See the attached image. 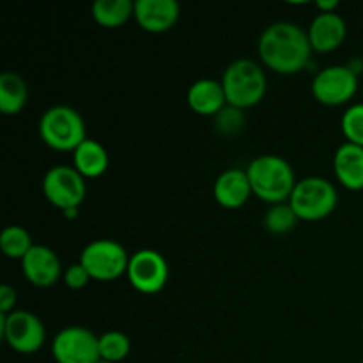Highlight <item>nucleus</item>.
Listing matches in <instances>:
<instances>
[{
    "label": "nucleus",
    "mask_w": 363,
    "mask_h": 363,
    "mask_svg": "<svg viewBox=\"0 0 363 363\" xmlns=\"http://www.w3.org/2000/svg\"><path fill=\"white\" fill-rule=\"evenodd\" d=\"M312 46L308 34L291 21H277L259 38V55L272 71L294 74L311 62Z\"/></svg>",
    "instance_id": "1"
},
{
    "label": "nucleus",
    "mask_w": 363,
    "mask_h": 363,
    "mask_svg": "<svg viewBox=\"0 0 363 363\" xmlns=\"http://www.w3.org/2000/svg\"><path fill=\"white\" fill-rule=\"evenodd\" d=\"M252 191L268 204H282L289 201L296 177L289 163L277 155L257 156L247 169Z\"/></svg>",
    "instance_id": "2"
},
{
    "label": "nucleus",
    "mask_w": 363,
    "mask_h": 363,
    "mask_svg": "<svg viewBox=\"0 0 363 363\" xmlns=\"http://www.w3.org/2000/svg\"><path fill=\"white\" fill-rule=\"evenodd\" d=\"M227 105L245 110L252 108L266 94V74L252 59H238L227 66L222 78Z\"/></svg>",
    "instance_id": "3"
},
{
    "label": "nucleus",
    "mask_w": 363,
    "mask_h": 363,
    "mask_svg": "<svg viewBox=\"0 0 363 363\" xmlns=\"http://www.w3.org/2000/svg\"><path fill=\"white\" fill-rule=\"evenodd\" d=\"M39 135L48 147L55 151H74L87 140L85 121L74 108L57 105L46 110L39 121Z\"/></svg>",
    "instance_id": "4"
},
{
    "label": "nucleus",
    "mask_w": 363,
    "mask_h": 363,
    "mask_svg": "<svg viewBox=\"0 0 363 363\" xmlns=\"http://www.w3.org/2000/svg\"><path fill=\"white\" fill-rule=\"evenodd\" d=\"M287 202L300 220L318 222L332 215L339 197L335 186L328 179L312 176L298 181Z\"/></svg>",
    "instance_id": "5"
},
{
    "label": "nucleus",
    "mask_w": 363,
    "mask_h": 363,
    "mask_svg": "<svg viewBox=\"0 0 363 363\" xmlns=\"http://www.w3.org/2000/svg\"><path fill=\"white\" fill-rule=\"evenodd\" d=\"M128 252L121 243L113 240L91 241L80 254V264L87 269L92 280L110 282L128 272L130 264Z\"/></svg>",
    "instance_id": "6"
},
{
    "label": "nucleus",
    "mask_w": 363,
    "mask_h": 363,
    "mask_svg": "<svg viewBox=\"0 0 363 363\" xmlns=\"http://www.w3.org/2000/svg\"><path fill=\"white\" fill-rule=\"evenodd\" d=\"M0 335L16 353L32 354L45 344L46 330L41 319L32 312L13 311L0 314Z\"/></svg>",
    "instance_id": "7"
},
{
    "label": "nucleus",
    "mask_w": 363,
    "mask_h": 363,
    "mask_svg": "<svg viewBox=\"0 0 363 363\" xmlns=\"http://www.w3.org/2000/svg\"><path fill=\"white\" fill-rule=\"evenodd\" d=\"M43 194L50 204L62 209L64 213L78 209L87 195L85 177L74 167H52L43 177Z\"/></svg>",
    "instance_id": "8"
},
{
    "label": "nucleus",
    "mask_w": 363,
    "mask_h": 363,
    "mask_svg": "<svg viewBox=\"0 0 363 363\" xmlns=\"http://www.w3.org/2000/svg\"><path fill=\"white\" fill-rule=\"evenodd\" d=\"M52 354L57 363H98L99 337L84 326H67L53 339Z\"/></svg>",
    "instance_id": "9"
},
{
    "label": "nucleus",
    "mask_w": 363,
    "mask_h": 363,
    "mask_svg": "<svg viewBox=\"0 0 363 363\" xmlns=\"http://www.w3.org/2000/svg\"><path fill=\"white\" fill-rule=\"evenodd\" d=\"M358 91V74L350 66H328L312 82V94L326 106H339L350 101Z\"/></svg>",
    "instance_id": "10"
},
{
    "label": "nucleus",
    "mask_w": 363,
    "mask_h": 363,
    "mask_svg": "<svg viewBox=\"0 0 363 363\" xmlns=\"http://www.w3.org/2000/svg\"><path fill=\"white\" fill-rule=\"evenodd\" d=\"M126 275L138 293L155 294L160 293L169 280V264L160 252L144 248L130 257Z\"/></svg>",
    "instance_id": "11"
},
{
    "label": "nucleus",
    "mask_w": 363,
    "mask_h": 363,
    "mask_svg": "<svg viewBox=\"0 0 363 363\" xmlns=\"http://www.w3.org/2000/svg\"><path fill=\"white\" fill-rule=\"evenodd\" d=\"M21 269L23 275L32 286L35 287H52L62 275L60 259L52 248L34 245L28 254L21 259Z\"/></svg>",
    "instance_id": "12"
},
{
    "label": "nucleus",
    "mask_w": 363,
    "mask_h": 363,
    "mask_svg": "<svg viewBox=\"0 0 363 363\" xmlns=\"http://www.w3.org/2000/svg\"><path fill=\"white\" fill-rule=\"evenodd\" d=\"M133 18L144 30L162 34L176 25L179 4L176 0H137Z\"/></svg>",
    "instance_id": "13"
},
{
    "label": "nucleus",
    "mask_w": 363,
    "mask_h": 363,
    "mask_svg": "<svg viewBox=\"0 0 363 363\" xmlns=\"http://www.w3.org/2000/svg\"><path fill=\"white\" fill-rule=\"evenodd\" d=\"M346 21L337 13H319L308 27V41L312 50L328 53L339 48L346 39Z\"/></svg>",
    "instance_id": "14"
},
{
    "label": "nucleus",
    "mask_w": 363,
    "mask_h": 363,
    "mask_svg": "<svg viewBox=\"0 0 363 363\" xmlns=\"http://www.w3.org/2000/svg\"><path fill=\"white\" fill-rule=\"evenodd\" d=\"M252 191L250 179H248L247 170L229 169L220 174L213 186V195L216 202L227 209H238L247 204Z\"/></svg>",
    "instance_id": "15"
},
{
    "label": "nucleus",
    "mask_w": 363,
    "mask_h": 363,
    "mask_svg": "<svg viewBox=\"0 0 363 363\" xmlns=\"http://www.w3.org/2000/svg\"><path fill=\"white\" fill-rule=\"evenodd\" d=\"M188 105L199 116L216 117L227 106L225 91L222 82L211 78H201L188 89Z\"/></svg>",
    "instance_id": "16"
},
{
    "label": "nucleus",
    "mask_w": 363,
    "mask_h": 363,
    "mask_svg": "<svg viewBox=\"0 0 363 363\" xmlns=\"http://www.w3.org/2000/svg\"><path fill=\"white\" fill-rule=\"evenodd\" d=\"M333 170L347 190H363V147L351 142L340 145L333 156Z\"/></svg>",
    "instance_id": "17"
},
{
    "label": "nucleus",
    "mask_w": 363,
    "mask_h": 363,
    "mask_svg": "<svg viewBox=\"0 0 363 363\" xmlns=\"http://www.w3.org/2000/svg\"><path fill=\"white\" fill-rule=\"evenodd\" d=\"M73 167L85 179H94L108 169V152L98 140L87 138L73 151Z\"/></svg>",
    "instance_id": "18"
},
{
    "label": "nucleus",
    "mask_w": 363,
    "mask_h": 363,
    "mask_svg": "<svg viewBox=\"0 0 363 363\" xmlns=\"http://www.w3.org/2000/svg\"><path fill=\"white\" fill-rule=\"evenodd\" d=\"M27 99V82L14 71H4L0 74V110L6 116H16L25 108Z\"/></svg>",
    "instance_id": "19"
},
{
    "label": "nucleus",
    "mask_w": 363,
    "mask_h": 363,
    "mask_svg": "<svg viewBox=\"0 0 363 363\" xmlns=\"http://www.w3.org/2000/svg\"><path fill=\"white\" fill-rule=\"evenodd\" d=\"M135 14V2L131 0H96L92 4V18L98 25L116 28L126 23Z\"/></svg>",
    "instance_id": "20"
},
{
    "label": "nucleus",
    "mask_w": 363,
    "mask_h": 363,
    "mask_svg": "<svg viewBox=\"0 0 363 363\" xmlns=\"http://www.w3.org/2000/svg\"><path fill=\"white\" fill-rule=\"evenodd\" d=\"M34 247L32 236L25 227L21 225H9L0 234V248L4 255L9 259H23L28 254V250Z\"/></svg>",
    "instance_id": "21"
},
{
    "label": "nucleus",
    "mask_w": 363,
    "mask_h": 363,
    "mask_svg": "<svg viewBox=\"0 0 363 363\" xmlns=\"http://www.w3.org/2000/svg\"><path fill=\"white\" fill-rule=\"evenodd\" d=\"M131 351L130 337L123 332H106L99 337V357L103 362L119 363Z\"/></svg>",
    "instance_id": "22"
},
{
    "label": "nucleus",
    "mask_w": 363,
    "mask_h": 363,
    "mask_svg": "<svg viewBox=\"0 0 363 363\" xmlns=\"http://www.w3.org/2000/svg\"><path fill=\"white\" fill-rule=\"evenodd\" d=\"M298 216L289 202L282 204H273L264 215V227L273 234H286L294 229L298 222Z\"/></svg>",
    "instance_id": "23"
},
{
    "label": "nucleus",
    "mask_w": 363,
    "mask_h": 363,
    "mask_svg": "<svg viewBox=\"0 0 363 363\" xmlns=\"http://www.w3.org/2000/svg\"><path fill=\"white\" fill-rule=\"evenodd\" d=\"M340 128L347 142L363 147V103H357L344 112Z\"/></svg>",
    "instance_id": "24"
},
{
    "label": "nucleus",
    "mask_w": 363,
    "mask_h": 363,
    "mask_svg": "<svg viewBox=\"0 0 363 363\" xmlns=\"http://www.w3.org/2000/svg\"><path fill=\"white\" fill-rule=\"evenodd\" d=\"M215 123H216V130H218L222 135H227V137L238 135L245 126L243 110L227 105L225 108L215 117Z\"/></svg>",
    "instance_id": "25"
},
{
    "label": "nucleus",
    "mask_w": 363,
    "mask_h": 363,
    "mask_svg": "<svg viewBox=\"0 0 363 363\" xmlns=\"http://www.w3.org/2000/svg\"><path fill=\"white\" fill-rule=\"evenodd\" d=\"M62 277H64V284H66L69 289H74V291L84 289V287L92 280L91 275L87 273V269H85L80 262L69 266V268L64 272Z\"/></svg>",
    "instance_id": "26"
},
{
    "label": "nucleus",
    "mask_w": 363,
    "mask_h": 363,
    "mask_svg": "<svg viewBox=\"0 0 363 363\" xmlns=\"http://www.w3.org/2000/svg\"><path fill=\"white\" fill-rule=\"evenodd\" d=\"M16 300V289L11 287L9 284H4V286L0 287V314H9V312H13Z\"/></svg>",
    "instance_id": "27"
},
{
    "label": "nucleus",
    "mask_w": 363,
    "mask_h": 363,
    "mask_svg": "<svg viewBox=\"0 0 363 363\" xmlns=\"http://www.w3.org/2000/svg\"><path fill=\"white\" fill-rule=\"evenodd\" d=\"M315 6H318V9L321 13H335V9L339 7V2L337 0H319V2H315Z\"/></svg>",
    "instance_id": "28"
},
{
    "label": "nucleus",
    "mask_w": 363,
    "mask_h": 363,
    "mask_svg": "<svg viewBox=\"0 0 363 363\" xmlns=\"http://www.w3.org/2000/svg\"><path fill=\"white\" fill-rule=\"evenodd\" d=\"M98 363H110V362H103V360H99Z\"/></svg>",
    "instance_id": "29"
},
{
    "label": "nucleus",
    "mask_w": 363,
    "mask_h": 363,
    "mask_svg": "<svg viewBox=\"0 0 363 363\" xmlns=\"http://www.w3.org/2000/svg\"><path fill=\"white\" fill-rule=\"evenodd\" d=\"M362 326H363V321H362Z\"/></svg>",
    "instance_id": "30"
},
{
    "label": "nucleus",
    "mask_w": 363,
    "mask_h": 363,
    "mask_svg": "<svg viewBox=\"0 0 363 363\" xmlns=\"http://www.w3.org/2000/svg\"><path fill=\"white\" fill-rule=\"evenodd\" d=\"M362 363H363V362H362Z\"/></svg>",
    "instance_id": "31"
}]
</instances>
